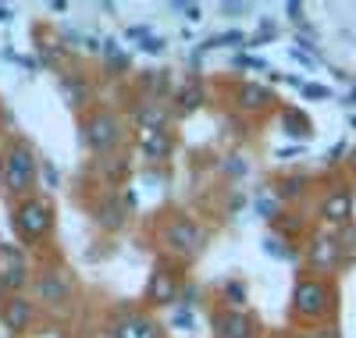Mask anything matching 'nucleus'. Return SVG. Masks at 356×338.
<instances>
[{"mask_svg": "<svg viewBox=\"0 0 356 338\" xmlns=\"http://www.w3.org/2000/svg\"><path fill=\"white\" fill-rule=\"evenodd\" d=\"M175 296H178L175 274H168V271H154L150 285H146V299H150V303H175Z\"/></svg>", "mask_w": 356, "mask_h": 338, "instance_id": "obj_10", "label": "nucleus"}, {"mask_svg": "<svg viewBox=\"0 0 356 338\" xmlns=\"http://www.w3.org/2000/svg\"><path fill=\"white\" fill-rule=\"evenodd\" d=\"M264 253L267 257H278V260H296V250H289V246L282 239H275V235L264 239Z\"/></svg>", "mask_w": 356, "mask_h": 338, "instance_id": "obj_18", "label": "nucleus"}, {"mask_svg": "<svg viewBox=\"0 0 356 338\" xmlns=\"http://www.w3.org/2000/svg\"><path fill=\"white\" fill-rule=\"evenodd\" d=\"M29 321H33V306H29L25 299H11V303L4 306V324H8L11 331H22Z\"/></svg>", "mask_w": 356, "mask_h": 338, "instance_id": "obj_14", "label": "nucleus"}, {"mask_svg": "<svg viewBox=\"0 0 356 338\" xmlns=\"http://www.w3.org/2000/svg\"><path fill=\"white\" fill-rule=\"evenodd\" d=\"M43 178H47V186H57V182H61V175H57V168H54V164H47V168H43Z\"/></svg>", "mask_w": 356, "mask_h": 338, "instance_id": "obj_35", "label": "nucleus"}, {"mask_svg": "<svg viewBox=\"0 0 356 338\" xmlns=\"http://www.w3.org/2000/svg\"><path fill=\"white\" fill-rule=\"evenodd\" d=\"M178 11H182L189 22H200V8L196 4H178Z\"/></svg>", "mask_w": 356, "mask_h": 338, "instance_id": "obj_33", "label": "nucleus"}, {"mask_svg": "<svg viewBox=\"0 0 356 338\" xmlns=\"http://www.w3.org/2000/svg\"><path fill=\"white\" fill-rule=\"evenodd\" d=\"M243 43H246V36L232 29V33H221V36H214V40H207L200 50H211V47H243Z\"/></svg>", "mask_w": 356, "mask_h": 338, "instance_id": "obj_21", "label": "nucleus"}, {"mask_svg": "<svg viewBox=\"0 0 356 338\" xmlns=\"http://www.w3.org/2000/svg\"><path fill=\"white\" fill-rule=\"evenodd\" d=\"M8 22H11V11H8V8H0V25H8Z\"/></svg>", "mask_w": 356, "mask_h": 338, "instance_id": "obj_41", "label": "nucleus"}, {"mask_svg": "<svg viewBox=\"0 0 356 338\" xmlns=\"http://www.w3.org/2000/svg\"><path fill=\"white\" fill-rule=\"evenodd\" d=\"M335 242H339L342 257H346V253H353V250H356V225H342V228L335 232Z\"/></svg>", "mask_w": 356, "mask_h": 338, "instance_id": "obj_22", "label": "nucleus"}, {"mask_svg": "<svg viewBox=\"0 0 356 338\" xmlns=\"http://www.w3.org/2000/svg\"><path fill=\"white\" fill-rule=\"evenodd\" d=\"M221 11H225V15H243V11H250V8H246V4H221Z\"/></svg>", "mask_w": 356, "mask_h": 338, "instance_id": "obj_36", "label": "nucleus"}, {"mask_svg": "<svg viewBox=\"0 0 356 338\" xmlns=\"http://www.w3.org/2000/svg\"><path fill=\"white\" fill-rule=\"evenodd\" d=\"M178 104H182V111H196V107L203 104V89L189 82V86L182 89V93H178Z\"/></svg>", "mask_w": 356, "mask_h": 338, "instance_id": "obj_20", "label": "nucleus"}, {"mask_svg": "<svg viewBox=\"0 0 356 338\" xmlns=\"http://www.w3.org/2000/svg\"><path fill=\"white\" fill-rule=\"evenodd\" d=\"M118 139H122V129H118V121L111 114H97L86 125V143L93 146V150H100V153L111 150V146H118Z\"/></svg>", "mask_w": 356, "mask_h": 338, "instance_id": "obj_6", "label": "nucleus"}, {"mask_svg": "<svg viewBox=\"0 0 356 338\" xmlns=\"http://www.w3.org/2000/svg\"><path fill=\"white\" fill-rule=\"evenodd\" d=\"M139 146H143L146 157L161 161V157H168V153H171V136L164 129H143L139 132Z\"/></svg>", "mask_w": 356, "mask_h": 338, "instance_id": "obj_11", "label": "nucleus"}, {"mask_svg": "<svg viewBox=\"0 0 356 338\" xmlns=\"http://www.w3.org/2000/svg\"><path fill=\"white\" fill-rule=\"evenodd\" d=\"M143 82L154 89V93H168V75H161V72H146L143 75Z\"/></svg>", "mask_w": 356, "mask_h": 338, "instance_id": "obj_25", "label": "nucleus"}, {"mask_svg": "<svg viewBox=\"0 0 356 338\" xmlns=\"http://www.w3.org/2000/svg\"><path fill=\"white\" fill-rule=\"evenodd\" d=\"M214 328H218V338H253V321L239 310H225L214 317Z\"/></svg>", "mask_w": 356, "mask_h": 338, "instance_id": "obj_8", "label": "nucleus"}, {"mask_svg": "<svg viewBox=\"0 0 356 338\" xmlns=\"http://www.w3.org/2000/svg\"><path fill=\"white\" fill-rule=\"evenodd\" d=\"M282 129H285V132H289L292 139H310V132H314L310 118H307L303 111H296V107L282 111Z\"/></svg>", "mask_w": 356, "mask_h": 338, "instance_id": "obj_12", "label": "nucleus"}, {"mask_svg": "<svg viewBox=\"0 0 356 338\" xmlns=\"http://www.w3.org/2000/svg\"><path fill=\"white\" fill-rule=\"evenodd\" d=\"M349 168H353V171H356V150H353V157H349Z\"/></svg>", "mask_w": 356, "mask_h": 338, "instance_id": "obj_42", "label": "nucleus"}, {"mask_svg": "<svg viewBox=\"0 0 356 338\" xmlns=\"http://www.w3.org/2000/svg\"><path fill=\"white\" fill-rule=\"evenodd\" d=\"M15 228L22 239H40L50 228V207L43 200H29L15 210Z\"/></svg>", "mask_w": 356, "mask_h": 338, "instance_id": "obj_3", "label": "nucleus"}, {"mask_svg": "<svg viewBox=\"0 0 356 338\" xmlns=\"http://www.w3.org/2000/svg\"><path fill=\"white\" fill-rule=\"evenodd\" d=\"M321 218L328 221V225H349V218H353V193L349 189H335V193H328L324 196V203H321Z\"/></svg>", "mask_w": 356, "mask_h": 338, "instance_id": "obj_7", "label": "nucleus"}, {"mask_svg": "<svg viewBox=\"0 0 356 338\" xmlns=\"http://www.w3.org/2000/svg\"><path fill=\"white\" fill-rule=\"evenodd\" d=\"M342 153H346V143H339L332 153H328V161H335V157H342Z\"/></svg>", "mask_w": 356, "mask_h": 338, "instance_id": "obj_40", "label": "nucleus"}, {"mask_svg": "<svg viewBox=\"0 0 356 338\" xmlns=\"http://www.w3.org/2000/svg\"><path fill=\"white\" fill-rule=\"evenodd\" d=\"M307 264L314 271H332L342 264V250H339V242L335 235H317L310 246H307Z\"/></svg>", "mask_w": 356, "mask_h": 338, "instance_id": "obj_5", "label": "nucleus"}, {"mask_svg": "<svg viewBox=\"0 0 356 338\" xmlns=\"http://www.w3.org/2000/svg\"><path fill=\"white\" fill-rule=\"evenodd\" d=\"M104 47H107V61H111V68L125 72V68H129V57L122 54V47H118V40H107Z\"/></svg>", "mask_w": 356, "mask_h": 338, "instance_id": "obj_24", "label": "nucleus"}, {"mask_svg": "<svg viewBox=\"0 0 356 338\" xmlns=\"http://www.w3.org/2000/svg\"><path fill=\"white\" fill-rule=\"evenodd\" d=\"M114 338H161V331H157L150 321L132 317V321H125L122 328H118V335H114Z\"/></svg>", "mask_w": 356, "mask_h": 338, "instance_id": "obj_15", "label": "nucleus"}, {"mask_svg": "<svg viewBox=\"0 0 356 338\" xmlns=\"http://www.w3.org/2000/svg\"><path fill=\"white\" fill-rule=\"evenodd\" d=\"M239 104H243L246 111H260V107H267V104H275V97H271V89L250 82V86L239 89Z\"/></svg>", "mask_w": 356, "mask_h": 338, "instance_id": "obj_13", "label": "nucleus"}, {"mask_svg": "<svg viewBox=\"0 0 356 338\" xmlns=\"http://www.w3.org/2000/svg\"><path fill=\"white\" fill-rule=\"evenodd\" d=\"M164 242L171 246L175 253L193 257L200 246H203V232H200V225H193V221H171L168 232H164Z\"/></svg>", "mask_w": 356, "mask_h": 338, "instance_id": "obj_4", "label": "nucleus"}, {"mask_svg": "<svg viewBox=\"0 0 356 338\" xmlns=\"http://www.w3.org/2000/svg\"><path fill=\"white\" fill-rule=\"evenodd\" d=\"M225 296H228V303H235V306H239V303H246V289H243L239 282L225 285Z\"/></svg>", "mask_w": 356, "mask_h": 338, "instance_id": "obj_27", "label": "nucleus"}, {"mask_svg": "<svg viewBox=\"0 0 356 338\" xmlns=\"http://www.w3.org/2000/svg\"><path fill=\"white\" fill-rule=\"evenodd\" d=\"M282 232H285V235H296V232H300V221H296V218L282 221Z\"/></svg>", "mask_w": 356, "mask_h": 338, "instance_id": "obj_37", "label": "nucleus"}, {"mask_svg": "<svg viewBox=\"0 0 356 338\" xmlns=\"http://www.w3.org/2000/svg\"><path fill=\"white\" fill-rule=\"evenodd\" d=\"M307 189V175H292V178H282L278 182V200H296Z\"/></svg>", "mask_w": 356, "mask_h": 338, "instance_id": "obj_16", "label": "nucleus"}, {"mask_svg": "<svg viewBox=\"0 0 356 338\" xmlns=\"http://www.w3.org/2000/svg\"><path fill=\"white\" fill-rule=\"evenodd\" d=\"M0 175H4V171H0Z\"/></svg>", "mask_w": 356, "mask_h": 338, "instance_id": "obj_45", "label": "nucleus"}, {"mask_svg": "<svg viewBox=\"0 0 356 338\" xmlns=\"http://www.w3.org/2000/svg\"><path fill=\"white\" fill-rule=\"evenodd\" d=\"M310 338H342V335H339V328H335V324H324V328H317Z\"/></svg>", "mask_w": 356, "mask_h": 338, "instance_id": "obj_30", "label": "nucleus"}, {"mask_svg": "<svg viewBox=\"0 0 356 338\" xmlns=\"http://www.w3.org/2000/svg\"><path fill=\"white\" fill-rule=\"evenodd\" d=\"M33 178H36V157H33V150H29V146H15L11 157H8V168H4L8 189L11 193H22V189L33 186Z\"/></svg>", "mask_w": 356, "mask_h": 338, "instance_id": "obj_2", "label": "nucleus"}, {"mask_svg": "<svg viewBox=\"0 0 356 338\" xmlns=\"http://www.w3.org/2000/svg\"><path fill=\"white\" fill-rule=\"evenodd\" d=\"M40 296L50 299V303H65L72 296V278L65 271H54V274H43L40 278Z\"/></svg>", "mask_w": 356, "mask_h": 338, "instance_id": "obj_9", "label": "nucleus"}, {"mask_svg": "<svg viewBox=\"0 0 356 338\" xmlns=\"http://www.w3.org/2000/svg\"><path fill=\"white\" fill-rule=\"evenodd\" d=\"M25 285V264L15 260L11 267H4V274H0V289H22Z\"/></svg>", "mask_w": 356, "mask_h": 338, "instance_id": "obj_17", "label": "nucleus"}, {"mask_svg": "<svg viewBox=\"0 0 356 338\" xmlns=\"http://www.w3.org/2000/svg\"><path fill=\"white\" fill-rule=\"evenodd\" d=\"M122 221H125V210L118 207V203H111V207L104 203V207H100V225H107V228H118Z\"/></svg>", "mask_w": 356, "mask_h": 338, "instance_id": "obj_23", "label": "nucleus"}, {"mask_svg": "<svg viewBox=\"0 0 356 338\" xmlns=\"http://www.w3.org/2000/svg\"><path fill=\"white\" fill-rule=\"evenodd\" d=\"M332 303H335L332 289L324 282H317V278H303L292 292V310L300 317H307V321H317L324 314H332Z\"/></svg>", "mask_w": 356, "mask_h": 338, "instance_id": "obj_1", "label": "nucleus"}, {"mask_svg": "<svg viewBox=\"0 0 356 338\" xmlns=\"http://www.w3.org/2000/svg\"><path fill=\"white\" fill-rule=\"evenodd\" d=\"M193 299H196V289H186V292H182V306H186V310L193 306Z\"/></svg>", "mask_w": 356, "mask_h": 338, "instance_id": "obj_39", "label": "nucleus"}, {"mask_svg": "<svg viewBox=\"0 0 356 338\" xmlns=\"http://www.w3.org/2000/svg\"><path fill=\"white\" fill-rule=\"evenodd\" d=\"M164 47H168V43H164V40H154V36H146V40H143V50H146V54H161Z\"/></svg>", "mask_w": 356, "mask_h": 338, "instance_id": "obj_29", "label": "nucleus"}, {"mask_svg": "<svg viewBox=\"0 0 356 338\" xmlns=\"http://www.w3.org/2000/svg\"><path fill=\"white\" fill-rule=\"evenodd\" d=\"M164 121H168V114L161 107H143L139 111V125L143 129H164Z\"/></svg>", "mask_w": 356, "mask_h": 338, "instance_id": "obj_19", "label": "nucleus"}, {"mask_svg": "<svg viewBox=\"0 0 356 338\" xmlns=\"http://www.w3.org/2000/svg\"><path fill=\"white\" fill-rule=\"evenodd\" d=\"M257 210L264 214V218H275V214H278V207H275V200H257Z\"/></svg>", "mask_w": 356, "mask_h": 338, "instance_id": "obj_31", "label": "nucleus"}, {"mask_svg": "<svg viewBox=\"0 0 356 338\" xmlns=\"http://www.w3.org/2000/svg\"><path fill=\"white\" fill-rule=\"evenodd\" d=\"M175 328H186V331H193V328H196L193 314H189V310H178V314H175Z\"/></svg>", "mask_w": 356, "mask_h": 338, "instance_id": "obj_28", "label": "nucleus"}, {"mask_svg": "<svg viewBox=\"0 0 356 338\" xmlns=\"http://www.w3.org/2000/svg\"><path fill=\"white\" fill-rule=\"evenodd\" d=\"M285 11H289L296 22H300V15H303V4H296V0H292V4H285Z\"/></svg>", "mask_w": 356, "mask_h": 338, "instance_id": "obj_38", "label": "nucleus"}, {"mask_svg": "<svg viewBox=\"0 0 356 338\" xmlns=\"http://www.w3.org/2000/svg\"><path fill=\"white\" fill-rule=\"evenodd\" d=\"M235 65H239V68H264V61H257V57H246V54H239V57H235Z\"/></svg>", "mask_w": 356, "mask_h": 338, "instance_id": "obj_32", "label": "nucleus"}, {"mask_svg": "<svg viewBox=\"0 0 356 338\" xmlns=\"http://www.w3.org/2000/svg\"><path fill=\"white\" fill-rule=\"evenodd\" d=\"M303 97H307V100H328L332 93H328V89H324V86H314V82H303Z\"/></svg>", "mask_w": 356, "mask_h": 338, "instance_id": "obj_26", "label": "nucleus"}, {"mask_svg": "<svg viewBox=\"0 0 356 338\" xmlns=\"http://www.w3.org/2000/svg\"><path fill=\"white\" fill-rule=\"evenodd\" d=\"M225 168H228L232 175H243V171H246V164H243V157H228V164H225Z\"/></svg>", "mask_w": 356, "mask_h": 338, "instance_id": "obj_34", "label": "nucleus"}, {"mask_svg": "<svg viewBox=\"0 0 356 338\" xmlns=\"http://www.w3.org/2000/svg\"><path fill=\"white\" fill-rule=\"evenodd\" d=\"M349 104H356V89H353V97H349Z\"/></svg>", "mask_w": 356, "mask_h": 338, "instance_id": "obj_44", "label": "nucleus"}, {"mask_svg": "<svg viewBox=\"0 0 356 338\" xmlns=\"http://www.w3.org/2000/svg\"><path fill=\"white\" fill-rule=\"evenodd\" d=\"M349 125H353V129H356V114H353V118H349Z\"/></svg>", "mask_w": 356, "mask_h": 338, "instance_id": "obj_43", "label": "nucleus"}]
</instances>
